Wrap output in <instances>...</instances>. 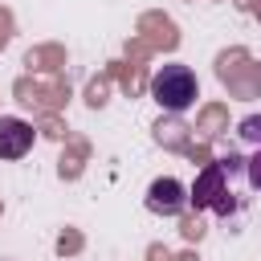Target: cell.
<instances>
[{
    "label": "cell",
    "instance_id": "obj_1",
    "mask_svg": "<svg viewBox=\"0 0 261 261\" xmlns=\"http://www.w3.org/2000/svg\"><path fill=\"white\" fill-rule=\"evenodd\" d=\"M232 163H237V159H216V163H208V167L196 175V184H192V204H196V208H208V212H216V216L237 212Z\"/></svg>",
    "mask_w": 261,
    "mask_h": 261
},
{
    "label": "cell",
    "instance_id": "obj_2",
    "mask_svg": "<svg viewBox=\"0 0 261 261\" xmlns=\"http://www.w3.org/2000/svg\"><path fill=\"white\" fill-rule=\"evenodd\" d=\"M151 98L167 110V114H184L196 98H200V86H196V73L184 65V61H171V65H159L151 73Z\"/></svg>",
    "mask_w": 261,
    "mask_h": 261
},
{
    "label": "cell",
    "instance_id": "obj_3",
    "mask_svg": "<svg viewBox=\"0 0 261 261\" xmlns=\"http://www.w3.org/2000/svg\"><path fill=\"white\" fill-rule=\"evenodd\" d=\"M188 204H192V192H188L179 179H171V175H159V179L147 188V208H151L155 216H179Z\"/></svg>",
    "mask_w": 261,
    "mask_h": 261
},
{
    "label": "cell",
    "instance_id": "obj_4",
    "mask_svg": "<svg viewBox=\"0 0 261 261\" xmlns=\"http://www.w3.org/2000/svg\"><path fill=\"white\" fill-rule=\"evenodd\" d=\"M33 139H37V130L24 118L0 114V159H24L33 151Z\"/></svg>",
    "mask_w": 261,
    "mask_h": 261
},
{
    "label": "cell",
    "instance_id": "obj_5",
    "mask_svg": "<svg viewBox=\"0 0 261 261\" xmlns=\"http://www.w3.org/2000/svg\"><path fill=\"white\" fill-rule=\"evenodd\" d=\"M245 175H249V188H257L261 192V147L253 151V159L245 163Z\"/></svg>",
    "mask_w": 261,
    "mask_h": 261
},
{
    "label": "cell",
    "instance_id": "obj_6",
    "mask_svg": "<svg viewBox=\"0 0 261 261\" xmlns=\"http://www.w3.org/2000/svg\"><path fill=\"white\" fill-rule=\"evenodd\" d=\"M241 135L253 139V143H261V118H245V122H241Z\"/></svg>",
    "mask_w": 261,
    "mask_h": 261
}]
</instances>
